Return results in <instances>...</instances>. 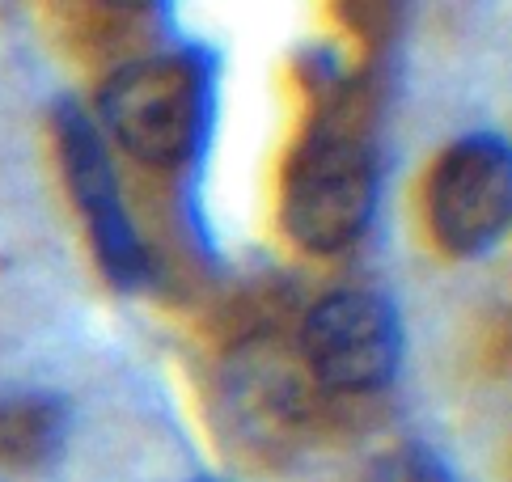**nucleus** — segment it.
<instances>
[{
	"mask_svg": "<svg viewBox=\"0 0 512 482\" xmlns=\"http://www.w3.org/2000/svg\"><path fill=\"white\" fill-rule=\"evenodd\" d=\"M221 64L204 47H178L119 68L98 94V115L127 153L157 170L204 157L216 127Z\"/></svg>",
	"mask_w": 512,
	"mask_h": 482,
	"instance_id": "1",
	"label": "nucleus"
},
{
	"mask_svg": "<svg viewBox=\"0 0 512 482\" xmlns=\"http://www.w3.org/2000/svg\"><path fill=\"white\" fill-rule=\"evenodd\" d=\"M381 199V157L356 110H331L301 136L284 170V229L309 254H339L364 237Z\"/></svg>",
	"mask_w": 512,
	"mask_h": 482,
	"instance_id": "2",
	"label": "nucleus"
},
{
	"mask_svg": "<svg viewBox=\"0 0 512 482\" xmlns=\"http://www.w3.org/2000/svg\"><path fill=\"white\" fill-rule=\"evenodd\" d=\"M51 123H56V148H60L68 195L85 220L89 246L98 254L102 275L119 292L144 288L153 280V263H149V250H144L136 225H132V216L123 208L115 165H111V153H106L94 119L72 98H64V102H56Z\"/></svg>",
	"mask_w": 512,
	"mask_h": 482,
	"instance_id": "3",
	"label": "nucleus"
},
{
	"mask_svg": "<svg viewBox=\"0 0 512 482\" xmlns=\"http://www.w3.org/2000/svg\"><path fill=\"white\" fill-rule=\"evenodd\" d=\"M301 356L335 394H373L402 364V318L390 296L373 288H339L309 309Z\"/></svg>",
	"mask_w": 512,
	"mask_h": 482,
	"instance_id": "4",
	"label": "nucleus"
},
{
	"mask_svg": "<svg viewBox=\"0 0 512 482\" xmlns=\"http://www.w3.org/2000/svg\"><path fill=\"white\" fill-rule=\"evenodd\" d=\"M436 246L453 258L496 250L512 220V153L504 136L474 132L449 144L428 182Z\"/></svg>",
	"mask_w": 512,
	"mask_h": 482,
	"instance_id": "5",
	"label": "nucleus"
},
{
	"mask_svg": "<svg viewBox=\"0 0 512 482\" xmlns=\"http://www.w3.org/2000/svg\"><path fill=\"white\" fill-rule=\"evenodd\" d=\"M72 440V406L56 389L0 394V466L13 474H43L60 466Z\"/></svg>",
	"mask_w": 512,
	"mask_h": 482,
	"instance_id": "6",
	"label": "nucleus"
},
{
	"mask_svg": "<svg viewBox=\"0 0 512 482\" xmlns=\"http://www.w3.org/2000/svg\"><path fill=\"white\" fill-rule=\"evenodd\" d=\"M373 482H457L453 470L424 444H407L390 457H381Z\"/></svg>",
	"mask_w": 512,
	"mask_h": 482,
	"instance_id": "7",
	"label": "nucleus"
},
{
	"mask_svg": "<svg viewBox=\"0 0 512 482\" xmlns=\"http://www.w3.org/2000/svg\"><path fill=\"white\" fill-rule=\"evenodd\" d=\"M191 482H225V478H212V474H199V478H191Z\"/></svg>",
	"mask_w": 512,
	"mask_h": 482,
	"instance_id": "8",
	"label": "nucleus"
}]
</instances>
